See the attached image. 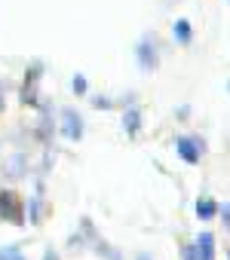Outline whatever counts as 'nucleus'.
Segmentation results:
<instances>
[{
	"label": "nucleus",
	"mask_w": 230,
	"mask_h": 260,
	"mask_svg": "<svg viewBox=\"0 0 230 260\" xmlns=\"http://www.w3.org/2000/svg\"><path fill=\"white\" fill-rule=\"evenodd\" d=\"M0 217H7V220H13V223H22V220H25V217H22V202L16 199L13 190H4V193H0Z\"/></svg>",
	"instance_id": "f257e3e1"
},
{
	"label": "nucleus",
	"mask_w": 230,
	"mask_h": 260,
	"mask_svg": "<svg viewBox=\"0 0 230 260\" xmlns=\"http://www.w3.org/2000/svg\"><path fill=\"white\" fill-rule=\"evenodd\" d=\"M224 223H227V230H230V205H224Z\"/></svg>",
	"instance_id": "4468645a"
},
{
	"label": "nucleus",
	"mask_w": 230,
	"mask_h": 260,
	"mask_svg": "<svg viewBox=\"0 0 230 260\" xmlns=\"http://www.w3.org/2000/svg\"><path fill=\"white\" fill-rule=\"evenodd\" d=\"M31 220H34V223L40 220V199H34V202H31Z\"/></svg>",
	"instance_id": "9b49d317"
},
{
	"label": "nucleus",
	"mask_w": 230,
	"mask_h": 260,
	"mask_svg": "<svg viewBox=\"0 0 230 260\" xmlns=\"http://www.w3.org/2000/svg\"><path fill=\"white\" fill-rule=\"evenodd\" d=\"M74 92H86V77H74Z\"/></svg>",
	"instance_id": "9d476101"
},
{
	"label": "nucleus",
	"mask_w": 230,
	"mask_h": 260,
	"mask_svg": "<svg viewBox=\"0 0 230 260\" xmlns=\"http://www.w3.org/2000/svg\"><path fill=\"white\" fill-rule=\"evenodd\" d=\"M22 260H25V257H22Z\"/></svg>",
	"instance_id": "dca6fc26"
},
{
	"label": "nucleus",
	"mask_w": 230,
	"mask_h": 260,
	"mask_svg": "<svg viewBox=\"0 0 230 260\" xmlns=\"http://www.w3.org/2000/svg\"><path fill=\"white\" fill-rule=\"evenodd\" d=\"M0 260H22L19 248H0Z\"/></svg>",
	"instance_id": "1a4fd4ad"
},
{
	"label": "nucleus",
	"mask_w": 230,
	"mask_h": 260,
	"mask_svg": "<svg viewBox=\"0 0 230 260\" xmlns=\"http://www.w3.org/2000/svg\"><path fill=\"white\" fill-rule=\"evenodd\" d=\"M62 116H65V135H68L71 141H77V138L83 135V122H80V116H77L74 110H65Z\"/></svg>",
	"instance_id": "7ed1b4c3"
},
{
	"label": "nucleus",
	"mask_w": 230,
	"mask_h": 260,
	"mask_svg": "<svg viewBox=\"0 0 230 260\" xmlns=\"http://www.w3.org/2000/svg\"><path fill=\"white\" fill-rule=\"evenodd\" d=\"M19 166H22V156H16V159L10 162V175H22V169H19Z\"/></svg>",
	"instance_id": "f8f14e48"
},
{
	"label": "nucleus",
	"mask_w": 230,
	"mask_h": 260,
	"mask_svg": "<svg viewBox=\"0 0 230 260\" xmlns=\"http://www.w3.org/2000/svg\"><path fill=\"white\" fill-rule=\"evenodd\" d=\"M184 260H196V248H187L184 251Z\"/></svg>",
	"instance_id": "ddd939ff"
},
{
	"label": "nucleus",
	"mask_w": 230,
	"mask_h": 260,
	"mask_svg": "<svg viewBox=\"0 0 230 260\" xmlns=\"http://www.w3.org/2000/svg\"><path fill=\"white\" fill-rule=\"evenodd\" d=\"M126 132H129V135L138 132V110H129V113H126Z\"/></svg>",
	"instance_id": "6e6552de"
},
{
	"label": "nucleus",
	"mask_w": 230,
	"mask_h": 260,
	"mask_svg": "<svg viewBox=\"0 0 230 260\" xmlns=\"http://www.w3.org/2000/svg\"><path fill=\"white\" fill-rule=\"evenodd\" d=\"M138 61H141L145 71H154V68H157V52H154V46H151L148 40L138 46Z\"/></svg>",
	"instance_id": "39448f33"
},
{
	"label": "nucleus",
	"mask_w": 230,
	"mask_h": 260,
	"mask_svg": "<svg viewBox=\"0 0 230 260\" xmlns=\"http://www.w3.org/2000/svg\"><path fill=\"white\" fill-rule=\"evenodd\" d=\"M193 248H196V257L199 260H215V239H212V233H203Z\"/></svg>",
	"instance_id": "20e7f679"
},
{
	"label": "nucleus",
	"mask_w": 230,
	"mask_h": 260,
	"mask_svg": "<svg viewBox=\"0 0 230 260\" xmlns=\"http://www.w3.org/2000/svg\"><path fill=\"white\" fill-rule=\"evenodd\" d=\"M175 150H178V156L184 159V162H199V156H203V141H196V138H178L175 141Z\"/></svg>",
	"instance_id": "f03ea898"
},
{
	"label": "nucleus",
	"mask_w": 230,
	"mask_h": 260,
	"mask_svg": "<svg viewBox=\"0 0 230 260\" xmlns=\"http://www.w3.org/2000/svg\"><path fill=\"white\" fill-rule=\"evenodd\" d=\"M43 260H59V257H55V251H46V254H43Z\"/></svg>",
	"instance_id": "2eb2a0df"
},
{
	"label": "nucleus",
	"mask_w": 230,
	"mask_h": 260,
	"mask_svg": "<svg viewBox=\"0 0 230 260\" xmlns=\"http://www.w3.org/2000/svg\"><path fill=\"white\" fill-rule=\"evenodd\" d=\"M196 214H199L203 220H212V217L218 214V205H215L212 199H199V202H196Z\"/></svg>",
	"instance_id": "423d86ee"
},
{
	"label": "nucleus",
	"mask_w": 230,
	"mask_h": 260,
	"mask_svg": "<svg viewBox=\"0 0 230 260\" xmlns=\"http://www.w3.org/2000/svg\"><path fill=\"white\" fill-rule=\"evenodd\" d=\"M175 37L181 43H190V25L187 22H175Z\"/></svg>",
	"instance_id": "0eeeda50"
}]
</instances>
